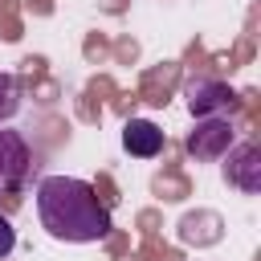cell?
<instances>
[{"label":"cell","mask_w":261,"mask_h":261,"mask_svg":"<svg viewBox=\"0 0 261 261\" xmlns=\"http://www.w3.org/2000/svg\"><path fill=\"white\" fill-rule=\"evenodd\" d=\"M12 245H16V228L8 224V216H0V261L12 253Z\"/></svg>","instance_id":"30bf717a"},{"label":"cell","mask_w":261,"mask_h":261,"mask_svg":"<svg viewBox=\"0 0 261 261\" xmlns=\"http://www.w3.org/2000/svg\"><path fill=\"white\" fill-rule=\"evenodd\" d=\"M20 110V86L12 73H0V122H8Z\"/></svg>","instance_id":"52a82bcc"},{"label":"cell","mask_w":261,"mask_h":261,"mask_svg":"<svg viewBox=\"0 0 261 261\" xmlns=\"http://www.w3.org/2000/svg\"><path fill=\"white\" fill-rule=\"evenodd\" d=\"M188 110H192L196 118H212V114H220V110H232V94H228V86H220V82L196 77V82L188 86Z\"/></svg>","instance_id":"5b68a950"},{"label":"cell","mask_w":261,"mask_h":261,"mask_svg":"<svg viewBox=\"0 0 261 261\" xmlns=\"http://www.w3.org/2000/svg\"><path fill=\"white\" fill-rule=\"evenodd\" d=\"M122 147H126V155H135V159H155V155L167 147V135H163L155 122H147V118H126V126H122Z\"/></svg>","instance_id":"3957f363"},{"label":"cell","mask_w":261,"mask_h":261,"mask_svg":"<svg viewBox=\"0 0 261 261\" xmlns=\"http://www.w3.org/2000/svg\"><path fill=\"white\" fill-rule=\"evenodd\" d=\"M224 179H228L232 188L249 192V196L261 192V147H257L253 139L237 143V147L224 155Z\"/></svg>","instance_id":"7a4b0ae2"},{"label":"cell","mask_w":261,"mask_h":261,"mask_svg":"<svg viewBox=\"0 0 261 261\" xmlns=\"http://www.w3.org/2000/svg\"><path fill=\"white\" fill-rule=\"evenodd\" d=\"M171 73H175V69H159V73H151V77H147V86H143L147 102H155V106H163V102H167V86H171Z\"/></svg>","instance_id":"ba28073f"},{"label":"cell","mask_w":261,"mask_h":261,"mask_svg":"<svg viewBox=\"0 0 261 261\" xmlns=\"http://www.w3.org/2000/svg\"><path fill=\"white\" fill-rule=\"evenodd\" d=\"M0 37H4V41H16V37H20V24H16L8 0H0Z\"/></svg>","instance_id":"9c48e42d"},{"label":"cell","mask_w":261,"mask_h":261,"mask_svg":"<svg viewBox=\"0 0 261 261\" xmlns=\"http://www.w3.org/2000/svg\"><path fill=\"white\" fill-rule=\"evenodd\" d=\"M228 139H232V126H228V122H220V118H204V122L192 130L188 151H192L196 159H216V155L228 147Z\"/></svg>","instance_id":"8992f818"},{"label":"cell","mask_w":261,"mask_h":261,"mask_svg":"<svg viewBox=\"0 0 261 261\" xmlns=\"http://www.w3.org/2000/svg\"><path fill=\"white\" fill-rule=\"evenodd\" d=\"M29 147L20 135L0 130V188H20V179L29 175Z\"/></svg>","instance_id":"277c9868"},{"label":"cell","mask_w":261,"mask_h":261,"mask_svg":"<svg viewBox=\"0 0 261 261\" xmlns=\"http://www.w3.org/2000/svg\"><path fill=\"white\" fill-rule=\"evenodd\" d=\"M37 216L53 241L90 245V241H106L114 232L110 208L98 200L94 184L73 179V175H45L37 184Z\"/></svg>","instance_id":"6da1fadb"}]
</instances>
